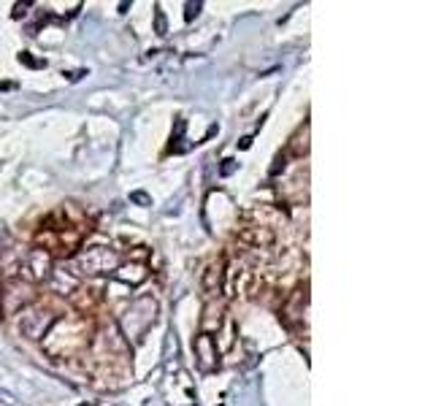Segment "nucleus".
Returning a JSON list of instances; mask_svg holds the SVG:
<instances>
[{"label": "nucleus", "mask_w": 433, "mask_h": 406, "mask_svg": "<svg viewBox=\"0 0 433 406\" xmlns=\"http://www.w3.org/2000/svg\"><path fill=\"white\" fill-rule=\"evenodd\" d=\"M57 330H49L43 336V352L52 358H68L82 352L84 346L90 344V330L92 325L87 317H57Z\"/></svg>", "instance_id": "obj_1"}, {"label": "nucleus", "mask_w": 433, "mask_h": 406, "mask_svg": "<svg viewBox=\"0 0 433 406\" xmlns=\"http://www.w3.org/2000/svg\"><path fill=\"white\" fill-rule=\"evenodd\" d=\"M155 320H157V301H155L152 295H141V298H136L133 304L127 306V312L120 317L122 336L127 342L139 344Z\"/></svg>", "instance_id": "obj_2"}, {"label": "nucleus", "mask_w": 433, "mask_h": 406, "mask_svg": "<svg viewBox=\"0 0 433 406\" xmlns=\"http://www.w3.org/2000/svg\"><path fill=\"white\" fill-rule=\"evenodd\" d=\"M122 263L120 252L111 246H90L82 255H76V260L71 263V274L76 276H101V274H114Z\"/></svg>", "instance_id": "obj_3"}, {"label": "nucleus", "mask_w": 433, "mask_h": 406, "mask_svg": "<svg viewBox=\"0 0 433 406\" xmlns=\"http://www.w3.org/2000/svg\"><path fill=\"white\" fill-rule=\"evenodd\" d=\"M57 317L60 314L52 306H27L24 312H20V333L24 339H30V342H38V339H43L52 330V325L57 323Z\"/></svg>", "instance_id": "obj_4"}, {"label": "nucleus", "mask_w": 433, "mask_h": 406, "mask_svg": "<svg viewBox=\"0 0 433 406\" xmlns=\"http://www.w3.org/2000/svg\"><path fill=\"white\" fill-rule=\"evenodd\" d=\"M36 287L24 279H8V282L0 287V312L3 317H14L24 312L27 306H33L36 301Z\"/></svg>", "instance_id": "obj_5"}, {"label": "nucleus", "mask_w": 433, "mask_h": 406, "mask_svg": "<svg viewBox=\"0 0 433 406\" xmlns=\"http://www.w3.org/2000/svg\"><path fill=\"white\" fill-rule=\"evenodd\" d=\"M22 276H24V282H43V279H49V274H52V255H49V249H30L27 255H24V260H22Z\"/></svg>", "instance_id": "obj_6"}, {"label": "nucleus", "mask_w": 433, "mask_h": 406, "mask_svg": "<svg viewBox=\"0 0 433 406\" xmlns=\"http://www.w3.org/2000/svg\"><path fill=\"white\" fill-rule=\"evenodd\" d=\"M195 358H198V365L204 368V371H211V368H217L220 363V349H217V339L211 336V333H198L195 336Z\"/></svg>", "instance_id": "obj_7"}, {"label": "nucleus", "mask_w": 433, "mask_h": 406, "mask_svg": "<svg viewBox=\"0 0 433 406\" xmlns=\"http://www.w3.org/2000/svg\"><path fill=\"white\" fill-rule=\"evenodd\" d=\"M222 276H225V263L208 265V271L204 274V293L206 295H220L222 293Z\"/></svg>", "instance_id": "obj_8"}, {"label": "nucleus", "mask_w": 433, "mask_h": 406, "mask_svg": "<svg viewBox=\"0 0 433 406\" xmlns=\"http://www.w3.org/2000/svg\"><path fill=\"white\" fill-rule=\"evenodd\" d=\"M114 276L120 279V282H127V284H141L149 276L146 274L144 265H125V268H117L114 271Z\"/></svg>", "instance_id": "obj_9"}, {"label": "nucleus", "mask_w": 433, "mask_h": 406, "mask_svg": "<svg viewBox=\"0 0 433 406\" xmlns=\"http://www.w3.org/2000/svg\"><path fill=\"white\" fill-rule=\"evenodd\" d=\"M222 325V304H211L206 306V317L201 320V328H204V333H211V330H217Z\"/></svg>", "instance_id": "obj_10"}, {"label": "nucleus", "mask_w": 433, "mask_h": 406, "mask_svg": "<svg viewBox=\"0 0 433 406\" xmlns=\"http://www.w3.org/2000/svg\"><path fill=\"white\" fill-rule=\"evenodd\" d=\"M130 203H136V206H152V195L149 192H144V190H133L130 192Z\"/></svg>", "instance_id": "obj_11"}, {"label": "nucleus", "mask_w": 433, "mask_h": 406, "mask_svg": "<svg viewBox=\"0 0 433 406\" xmlns=\"http://www.w3.org/2000/svg\"><path fill=\"white\" fill-rule=\"evenodd\" d=\"M155 33H157V36H165V33H168V22H165V14L160 11V6L155 8Z\"/></svg>", "instance_id": "obj_12"}, {"label": "nucleus", "mask_w": 433, "mask_h": 406, "mask_svg": "<svg viewBox=\"0 0 433 406\" xmlns=\"http://www.w3.org/2000/svg\"><path fill=\"white\" fill-rule=\"evenodd\" d=\"M20 62H22V65H27V68H46V60L33 57L30 52H20Z\"/></svg>", "instance_id": "obj_13"}, {"label": "nucleus", "mask_w": 433, "mask_h": 406, "mask_svg": "<svg viewBox=\"0 0 433 406\" xmlns=\"http://www.w3.org/2000/svg\"><path fill=\"white\" fill-rule=\"evenodd\" d=\"M201 8H204V3H187L185 6V20L192 22L198 14H201Z\"/></svg>", "instance_id": "obj_14"}, {"label": "nucleus", "mask_w": 433, "mask_h": 406, "mask_svg": "<svg viewBox=\"0 0 433 406\" xmlns=\"http://www.w3.org/2000/svg\"><path fill=\"white\" fill-rule=\"evenodd\" d=\"M236 165H239V162L230 160V158H227V160H222V165H220V176H230V174L236 171Z\"/></svg>", "instance_id": "obj_15"}, {"label": "nucleus", "mask_w": 433, "mask_h": 406, "mask_svg": "<svg viewBox=\"0 0 433 406\" xmlns=\"http://www.w3.org/2000/svg\"><path fill=\"white\" fill-rule=\"evenodd\" d=\"M0 404L14 406L17 404V396H14V393H8V390H0Z\"/></svg>", "instance_id": "obj_16"}, {"label": "nucleus", "mask_w": 433, "mask_h": 406, "mask_svg": "<svg viewBox=\"0 0 433 406\" xmlns=\"http://www.w3.org/2000/svg\"><path fill=\"white\" fill-rule=\"evenodd\" d=\"M30 6H33V3H17V6H14V14H11V17H14V20H20V17H24Z\"/></svg>", "instance_id": "obj_17"}, {"label": "nucleus", "mask_w": 433, "mask_h": 406, "mask_svg": "<svg viewBox=\"0 0 433 406\" xmlns=\"http://www.w3.org/2000/svg\"><path fill=\"white\" fill-rule=\"evenodd\" d=\"M279 168H285V155H279V158H276V165L271 168V176H276V174H279Z\"/></svg>", "instance_id": "obj_18"}, {"label": "nucleus", "mask_w": 433, "mask_h": 406, "mask_svg": "<svg viewBox=\"0 0 433 406\" xmlns=\"http://www.w3.org/2000/svg\"><path fill=\"white\" fill-rule=\"evenodd\" d=\"M62 76H68L71 81H79L82 76H87V71H73V74H62Z\"/></svg>", "instance_id": "obj_19"}, {"label": "nucleus", "mask_w": 433, "mask_h": 406, "mask_svg": "<svg viewBox=\"0 0 433 406\" xmlns=\"http://www.w3.org/2000/svg\"><path fill=\"white\" fill-rule=\"evenodd\" d=\"M239 146H241V149H249V146H252V136H247V139H241V141H239Z\"/></svg>", "instance_id": "obj_20"}]
</instances>
